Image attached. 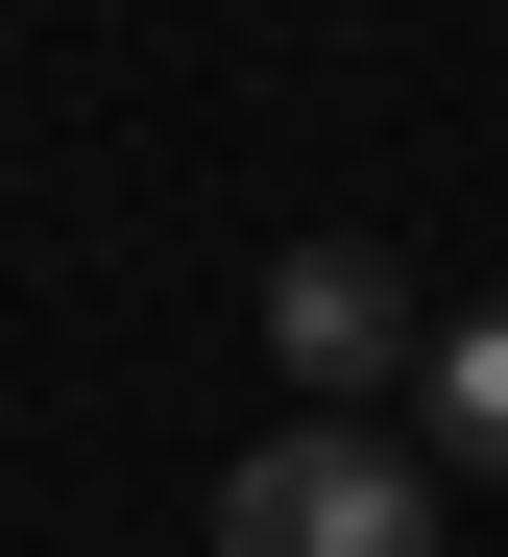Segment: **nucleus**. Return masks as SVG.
<instances>
[{"label": "nucleus", "mask_w": 508, "mask_h": 557, "mask_svg": "<svg viewBox=\"0 0 508 557\" xmlns=\"http://www.w3.org/2000/svg\"><path fill=\"white\" fill-rule=\"evenodd\" d=\"M219 557H436V485H412V436H363V412L243 436L219 460Z\"/></svg>", "instance_id": "f257e3e1"}, {"label": "nucleus", "mask_w": 508, "mask_h": 557, "mask_svg": "<svg viewBox=\"0 0 508 557\" xmlns=\"http://www.w3.org/2000/svg\"><path fill=\"white\" fill-rule=\"evenodd\" d=\"M267 339H290V388H387V339H412V292H387V243H290L267 267Z\"/></svg>", "instance_id": "f03ea898"}, {"label": "nucleus", "mask_w": 508, "mask_h": 557, "mask_svg": "<svg viewBox=\"0 0 508 557\" xmlns=\"http://www.w3.org/2000/svg\"><path fill=\"white\" fill-rule=\"evenodd\" d=\"M436 436H460V460H508V292L436 339Z\"/></svg>", "instance_id": "7ed1b4c3"}]
</instances>
